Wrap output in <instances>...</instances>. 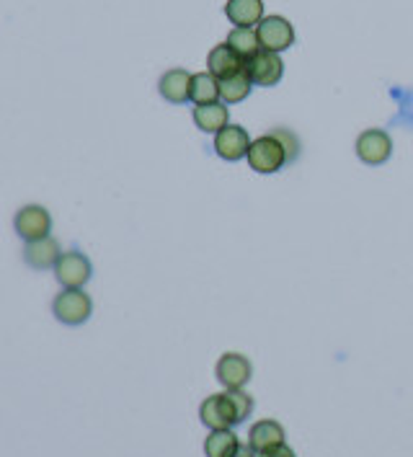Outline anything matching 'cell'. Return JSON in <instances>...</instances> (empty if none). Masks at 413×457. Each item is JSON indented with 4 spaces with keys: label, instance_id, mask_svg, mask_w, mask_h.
<instances>
[{
    "label": "cell",
    "instance_id": "cell-13",
    "mask_svg": "<svg viewBox=\"0 0 413 457\" xmlns=\"http://www.w3.org/2000/svg\"><path fill=\"white\" fill-rule=\"evenodd\" d=\"M62 256L60 251V243L54 238H39V241H29L24 245V262L37 271H45V269H54L57 259Z\"/></svg>",
    "mask_w": 413,
    "mask_h": 457
},
{
    "label": "cell",
    "instance_id": "cell-21",
    "mask_svg": "<svg viewBox=\"0 0 413 457\" xmlns=\"http://www.w3.org/2000/svg\"><path fill=\"white\" fill-rule=\"evenodd\" d=\"M267 135H271L274 140H279V145L285 147V153H287V163H294V161H297V155H300V140L294 137V132H292V129L274 127V129H268Z\"/></svg>",
    "mask_w": 413,
    "mask_h": 457
},
{
    "label": "cell",
    "instance_id": "cell-9",
    "mask_svg": "<svg viewBox=\"0 0 413 457\" xmlns=\"http://www.w3.org/2000/svg\"><path fill=\"white\" fill-rule=\"evenodd\" d=\"M248 147H251V137L241 124H227L215 135V153L222 161L230 163L241 161L248 155Z\"/></svg>",
    "mask_w": 413,
    "mask_h": 457
},
{
    "label": "cell",
    "instance_id": "cell-23",
    "mask_svg": "<svg viewBox=\"0 0 413 457\" xmlns=\"http://www.w3.org/2000/svg\"><path fill=\"white\" fill-rule=\"evenodd\" d=\"M259 457H297V455H294V450H292V447H287V445H279V447H274V450L261 453Z\"/></svg>",
    "mask_w": 413,
    "mask_h": 457
},
{
    "label": "cell",
    "instance_id": "cell-7",
    "mask_svg": "<svg viewBox=\"0 0 413 457\" xmlns=\"http://www.w3.org/2000/svg\"><path fill=\"white\" fill-rule=\"evenodd\" d=\"M199 419L210 432L212 429H230L233 424H238V416H235L230 398H227V390L204 398V403L199 406Z\"/></svg>",
    "mask_w": 413,
    "mask_h": 457
},
{
    "label": "cell",
    "instance_id": "cell-22",
    "mask_svg": "<svg viewBox=\"0 0 413 457\" xmlns=\"http://www.w3.org/2000/svg\"><path fill=\"white\" fill-rule=\"evenodd\" d=\"M227 398H230V403H233V409H235L238 424H244L245 419L251 416V411H253V398H251V395L245 393L244 387L227 390Z\"/></svg>",
    "mask_w": 413,
    "mask_h": 457
},
{
    "label": "cell",
    "instance_id": "cell-1",
    "mask_svg": "<svg viewBox=\"0 0 413 457\" xmlns=\"http://www.w3.org/2000/svg\"><path fill=\"white\" fill-rule=\"evenodd\" d=\"M52 313L62 326H83L94 313V303L83 289H62L52 300Z\"/></svg>",
    "mask_w": 413,
    "mask_h": 457
},
{
    "label": "cell",
    "instance_id": "cell-3",
    "mask_svg": "<svg viewBox=\"0 0 413 457\" xmlns=\"http://www.w3.org/2000/svg\"><path fill=\"white\" fill-rule=\"evenodd\" d=\"M91 274H94V266L88 262V256L80 251H65L54 264V279L65 289H83L88 285Z\"/></svg>",
    "mask_w": 413,
    "mask_h": 457
},
{
    "label": "cell",
    "instance_id": "cell-14",
    "mask_svg": "<svg viewBox=\"0 0 413 457\" xmlns=\"http://www.w3.org/2000/svg\"><path fill=\"white\" fill-rule=\"evenodd\" d=\"M158 91L169 104H186L189 101V91H192V75L184 68H173L166 71L158 80Z\"/></svg>",
    "mask_w": 413,
    "mask_h": 457
},
{
    "label": "cell",
    "instance_id": "cell-16",
    "mask_svg": "<svg viewBox=\"0 0 413 457\" xmlns=\"http://www.w3.org/2000/svg\"><path fill=\"white\" fill-rule=\"evenodd\" d=\"M230 114H227V104L222 101H212V104H202L194 106V124L202 132H210V135H218L222 127L230 124Z\"/></svg>",
    "mask_w": 413,
    "mask_h": 457
},
{
    "label": "cell",
    "instance_id": "cell-2",
    "mask_svg": "<svg viewBox=\"0 0 413 457\" xmlns=\"http://www.w3.org/2000/svg\"><path fill=\"white\" fill-rule=\"evenodd\" d=\"M248 166L256 173H277L287 166V153L279 145V140H274L271 135H261L256 140H251L248 147Z\"/></svg>",
    "mask_w": 413,
    "mask_h": 457
},
{
    "label": "cell",
    "instance_id": "cell-15",
    "mask_svg": "<svg viewBox=\"0 0 413 457\" xmlns=\"http://www.w3.org/2000/svg\"><path fill=\"white\" fill-rule=\"evenodd\" d=\"M241 71H245V60L238 52H233V49L227 47V45H218L207 54V72H212L218 80L230 78V75H235V72Z\"/></svg>",
    "mask_w": 413,
    "mask_h": 457
},
{
    "label": "cell",
    "instance_id": "cell-11",
    "mask_svg": "<svg viewBox=\"0 0 413 457\" xmlns=\"http://www.w3.org/2000/svg\"><path fill=\"white\" fill-rule=\"evenodd\" d=\"M279 445H285V427H282L279 421L264 419V421H256V424L251 427V432H248V447H251L256 455H261V453H267V450H274V447H279Z\"/></svg>",
    "mask_w": 413,
    "mask_h": 457
},
{
    "label": "cell",
    "instance_id": "cell-10",
    "mask_svg": "<svg viewBox=\"0 0 413 457\" xmlns=\"http://www.w3.org/2000/svg\"><path fill=\"white\" fill-rule=\"evenodd\" d=\"M215 375H218V380L227 387V390L245 387V383L251 380V361L245 360L244 354L227 352V354H222L218 360Z\"/></svg>",
    "mask_w": 413,
    "mask_h": 457
},
{
    "label": "cell",
    "instance_id": "cell-19",
    "mask_svg": "<svg viewBox=\"0 0 413 457\" xmlns=\"http://www.w3.org/2000/svg\"><path fill=\"white\" fill-rule=\"evenodd\" d=\"M251 78H248V72L241 71L235 72V75H230V78H222L219 80V101L222 104H241L248 94H251Z\"/></svg>",
    "mask_w": 413,
    "mask_h": 457
},
{
    "label": "cell",
    "instance_id": "cell-6",
    "mask_svg": "<svg viewBox=\"0 0 413 457\" xmlns=\"http://www.w3.org/2000/svg\"><path fill=\"white\" fill-rule=\"evenodd\" d=\"M261 49L268 52H285L294 45V26L285 16H264V21L256 26Z\"/></svg>",
    "mask_w": 413,
    "mask_h": 457
},
{
    "label": "cell",
    "instance_id": "cell-12",
    "mask_svg": "<svg viewBox=\"0 0 413 457\" xmlns=\"http://www.w3.org/2000/svg\"><path fill=\"white\" fill-rule=\"evenodd\" d=\"M225 16L235 29H256L264 21V0H227Z\"/></svg>",
    "mask_w": 413,
    "mask_h": 457
},
{
    "label": "cell",
    "instance_id": "cell-17",
    "mask_svg": "<svg viewBox=\"0 0 413 457\" xmlns=\"http://www.w3.org/2000/svg\"><path fill=\"white\" fill-rule=\"evenodd\" d=\"M241 442L230 429H212L204 439V455L207 457H238Z\"/></svg>",
    "mask_w": 413,
    "mask_h": 457
},
{
    "label": "cell",
    "instance_id": "cell-20",
    "mask_svg": "<svg viewBox=\"0 0 413 457\" xmlns=\"http://www.w3.org/2000/svg\"><path fill=\"white\" fill-rule=\"evenodd\" d=\"M225 45L233 49V52H238L244 60H251V57L261 49V42H259L256 29H233V31L227 34V42H225Z\"/></svg>",
    "mask_w": 413,
    "mask_h": 457
},
{
    "label": "cell",
    "instance_id": "cell-24",
    "mask_svg": "<svg viewBox=\"0 0 413 457\" xmlns=\"http://www.w3.org/2000/svg\"><path fill=\"white\" fill-rule=\"evenodd\" d=\"M238 457H259L251 447H241V453H238Z\"/></svg>",
    "mask_w": 413,
    "mask_h": 457
},
{
    "label": "cell",
    "instance_id": "cell-4",
    "mask_svg": "<svg viewBox=\"0 0 413 457\" xmlns=\"http://www.w3.org/2000/svg\"><path fill=\"white\" fill-rule=\"evenodd\" d=\"M245 72L253 86H277L285 75V62L277 52L259 49L251 60H245Z\"/></svg>",
    "mask_w": 413,
    "mask_h": 457
},
{
    "label": "cell",
    "instance_id": "cell-5",
    "mask_svg": "<svg viewBox=\"0 0 413 457\" xmlns=\"http://www.w3.org/2000/svg\"><path fill=\"white\" fill-rule=\"evenodd\" d=\"M13 228H16L19 238H24L26 243L39 241V238H47L49 236L52 217H49V212L42 204H26L13 217Z\"/></svg>",
    "mask_w": 413,
    "mask_h": 457
},
{
    "label": "cell",
    "instance_id": "cell-8",
    "mask_svg": "<svg viewBox=\"0 0 413 457\" xmlns=\"http://www.w3.org/2000/svg\"><path fill=\"white\" fill-rule=\"evenodd\" d=\"M357 155L367 166H383L392 155V140L385 129H365L357 137Z\"/></svg>",
    "mask_w": 413,
    "mask_h": 457
},
{
    "label": "cell",
    "instance_id": "cell-18",
    "mask_svg": "<svg viewBox=\"0 0 413 457\" xmlns=\"http://www.w3.org/2000/svg\"><path fill=\"white\" fill-rule=\"evenodd\" d=\"M189 101H194L196 106L202 104H212L219 101V80L212 72H194L192 75V91H189Z\"/></svg>",
    "mask_w": 413,
    "mask_h": 457
}]
</instances>
